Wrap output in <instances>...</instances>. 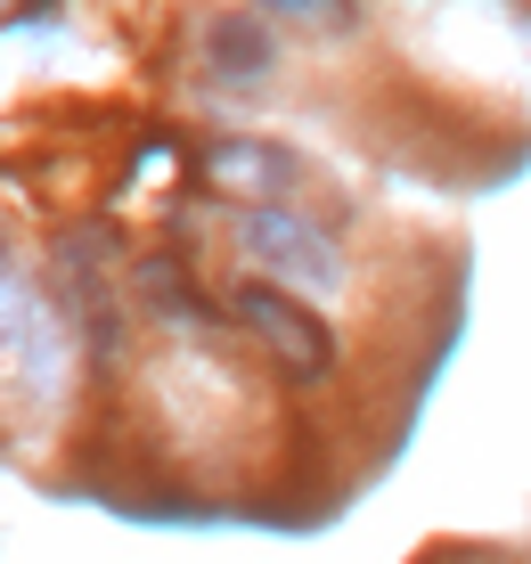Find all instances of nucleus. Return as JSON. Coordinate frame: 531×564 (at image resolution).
<instances>
[{
	"mask_svg": "<svg viewBox=\"0 0 531 564\" xmlns=\"http://www.w3.org/2000/svg\"><path fill=\"white\" fill-rule=\"evenodd\" d=\"M229 311H238V327H246V336L286 368V377H327V368H336V336H327L319 311H303V303L286 295V286L246 279L238 295H229Z\"/></svg>",
	"mask_w": 531,
	"mask_h": 564,
	"instance_id": "nucleus-1",
	"label": "nucleus"
},
{
	"mask_svg": "<svg viewBox=\"0 0 531 564\" xmlns=\"http://www.w3.org/2000/svg\"><path fill=\"white\" fill-rule=\"evenodd\" d=\"M205 172L221 188H246V197H279V188L303 181V164H294L286 148H262V140H221L205 155Z\"/></svg>",
	"mask_w": 531,
	"mask_h": 564,
	"instance_id": "nucleus-2",
	"label": "nucleus"
},
{
	"mask_svg": "<svg viewBox=\"0 0 531 564\" xmlns=\"http://www.w3.org/2000/svg\"><path fill=\"white\" fill-rule=\"evenodd\" d=\"M238 238H246V254H270V262H294V270H327L319 254H311L319 238H311L303 221H286V213H246Z\"/></svg>",
	"mask_w": 531,
	"mask_h": 564,
	"instance_id": "nucleus-3",
	"label": "nucleus"
},
{
	"mask_svg": "<svg viewBox=\"0 0 531 564\" xmlns=\"http://www.w3.org/2000/svg\"><path fill=\"white\" fill-rule=\"evenodd\" d=\"M221 66H229V74H262V66H270L262 33H253V25H221Z\"/></svg>",
	"mask_w": 531,
	"mask_h": 564,
	"instance_id": "nucleus-4",
	"label": "nucleus"
}]
</instances>
